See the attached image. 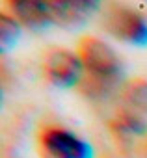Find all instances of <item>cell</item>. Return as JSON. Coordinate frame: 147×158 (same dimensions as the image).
<instances>
[{"instance_id":"obj_6","label":"cell","mask_w":147,"mask_h":158,"mask_svg":"<svg viewBox=\"0 0 147 158\" xmlns=\"http://www.w3.org/2000/svg\"><path fill=\"white\" fill-rule=\"evenodd\" d=\"M6 6L10 8V13L19 21V24L30 30H43L54 24L50 2H43V0H10V2H6Z\"/></svg>"},{"instance_id":"obj_3","label":"cell","mask_w":147,"mask_h":158,"mask_svg":"<svg viewBox=\"0 0 147 158\" xmlns=\"http://www.w3.org/2000/svg\"><path fill=\"white\" fill-rule=\"evenodd\" d=\"M43 158H93V147L60 125H43L37 132Z\"/></svg>"},{"instance_id":"obj_7","label":"cell","mask_w":147,"mask_h":158,"mask_svg":"<svg viewBox=\"0 0 147 158\" xmlns=\"http://www.w3.org/2000/svg\"><path fill=\"white\" fill-rule=\"evenodd\" d=\"M110 130L121 141L140 138V136L147 134V117L134 114L130 110L119 108L117 114L114 115V119L110 121Z\"/></svg>"},{"instance_id":"obj_4","label":"cell","mask_w":147,"mask_h":158,"mask_svg":"<svg viewBox=\"0 0 147 158\" xmlns=\"http://www.w3.org/2000/svg\"><path fill=\"white\" fill-rule=\"evenodd\" d=\"M41 69L45 80L56 88L78 86L84 76V65L78 54L61 47H50L45 50Z\"/></svg>"},{"instance_id":"obj_9","label":"cell","mask_w":147,"mask_h":158,"mask_svg":"<svg viewBox=\"0 0 147 158\" xmlns=\"http://www.w3.org/2000/svg\"><path fill=\"white\" fill-rule=\"evenodd\" d=\"M19 35H21L19 21L11 13L2 11V13H0V47H2V50L8 52L17 43Z\"/></svg>"},{"instance_id":"obj_1","label":"cell","mask_w":147,"mask_h":158,"mask_svg":"<svg viewBox=\"0 0 147 158\" xmlns=\"http://www.w3.org/2000/svg\"><path fill=\"white\" fill-rule=\"evenodd\" d=\"M77 54L84 65V74L116 86L119 84L123 76V63L106 41L95 35H84L78 41Z\"/></svg>"},{"instance_id":"obj_5","label":"cell","mask_w":147,"mask_h":158,"mask_svg":"<svg viewBox=\"0 0 147 158\" xmlns=\"http://www.w3.org/2000/svg\"><path fill=\"white\" fill-rule=\"evenodd\" d=\"M54 24L63 28H77L90 21L101 8L93 0H50Z\"/></svg>"},{"instance_id":"obj_2","label":"cell","mask_w":147,"mask_h":158,"mask_svg":"<svg viewBox=\"0 0 147 158\" xmlns=\"http://www.w3.org/2000/svg\"><path fill=\"white\" fill-rule=\"evenodd\" d=\"M103 28L132 47H147V19L123 4H108L103 11Z\"/></svg>"},{"instance_id":"obj_8","label":"cell","mask_w":147,"mask_h":158,"mask_svg":"<svg viewBox=\"0 0 147 158\" xmlns=\"http://www.w3.org/2000/svg\"><path fill=\"white\" fill-rule=\"evenodd\" d=\"M119 97L125 110H130L134 114H140L147 117V80L145 78H134L123 84L119 89Z\"/></svg>"}]
</instances>
